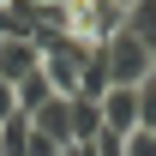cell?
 I'll return each mask as SVG.
<instances>
[{"mask_svg": "<svg viewBox=\"0 0 156 156\" xmlns=\"http://www.w3.org/2000/svg\"><path fill=\"white\" fill-rule=\"evenodd\" d=\"M126 30L144 36V42H156V0H138L132 12H126Z\"/></svg>", "mask_w": 156, "mask_h": 156, "instance_id": "8", "label": "cell"}, {"mask_svg": "<svg viewBox=\"0 0 156 156\" xmlns=\"http://www.w3.org/2000/svg\"><path fill=\"white\" fill-rule=\"evenodd\" d=\"M12 114H18V90L0 78V120H12Z\"/></svg>", "mask_w": 156, "mask_h": 156, "instance_id": "10", "label": "cell"}, {"mask_svg": "<svg viewBox=\"0 0 156 156\" xmlns=\"http://www.w3.org/2000/svg\"><path fill=\"white\" fill-rule=\"evenodd\" d=\"M96 114H102V132L108 138L138 132V90H108V96L96 102Z\"/></svg>", "mask_w": 156, "mask_h": 156, "instance_id": "5", "label": "cell"}, {"mask_svg": "<svg viewBox=\"0 0 156 156\" xmlns=\"http://www.w3.org/2000/svg\"><path fill=\"white\" fill-rule=\"evenodd\" d=\"M0 36L12 42H42V18L30 0H12V6H0Z\"/></svg>", "mask_w": 156, "mask_h": 156, "instance_id": "6", "label": "cell"}, {"mask_svg": "<svg viewBox=\"0 0 156 156\" xmlns=\"http://www.w3.org/2000/svg\"><path fill=\"white\" fill-rule=\"evenodd\" d=\"M102 66H108V90H138L150 78V42L132 30H114L102 42Z\"/></svg>", "mask_w": 156, "mask_h": 156, "instance_id": "1", "label": "cell"}, {"mask_svg": "<svg viewBox=\"0 0 156 156\" xmlns=\"http://www.w3.org/2000/svg\"><path fill=\"white\" fill-rule=\"evenodd\" d=\"M150 78H156V42H150Z\"/></svg>", "mask_w": 156, "mask_h": 156, "instance_id": "12", "label": "cell"}, {"mask_svg": "<svg viewBox=\"0 0 156 156\" xmlns=\"http://www.w3.org/2000/svg\"><path fill=\"white\" fill-rule=\"evenodd\" d=\"M0 6H12V0H0Z\"/></svg>", "mask_w": 156, "mask_h": 156, "instance_id": "13", "label": "cell"}, {"mask_svg": "<svg viewBox=\"0 0 156 156\" xmlns=\"http://www.w3.org/2000/svg\"><path fill=\"white\" fill-rule=\"evenodd\" d=\"M48 96H54V84H48L42 72H36V78H24V84H18V114H36Z\"/></svg>", "mask_w": 156, "mask_h": 156, "instance_id": "7", "label": "cell"}, {"mask_svg": "<svg viewBox=\"0 0 156 156\" xmlns=\"http://www.w3.org/2000/svg\"><path fill=\"white\" fill-rule=\"evenodd\" d=\"M24 120H30L54 150H72V108H66V96H48L36 114H24Z\"/></svg>", "mask_w": 156, "mask_h": 156, "instance_id": "4", "label": "cell"}, {"mask_svg": "<svg viewBox=\"0 0 156 156\" xmlns=\"http://www.w3.org/2000/svg\"><path fill=\"white\" fill-rule=\"evenodd\" d=\"M42 72V48L36 42H12V36H0V78L18 90L24 78H36Z\"/></svg>", "mask_w": 156, "mask_h": 156, "instance_id": "3", "label": "cell"}, {"mask_svg": "<svg viewBox=\"0 0 156 156\" xmlns=\"http://www.w3.org/2000/svg\"><path fill=\"white\" fill-rule=\"evenodd\" d=\"M42 78L54 84V96H78V84H84V66H90V48L72 36H42Z\"/></svg>", "mask_w": 156, "mask_h": 156, "instance_id": "2", "label": "cell"}, {"mask_svg": "<svg viewBox=\"0 0 156 156\" xmlns=\"http://www.w3.org/2000/svg\"><path fill=\"white\" fill-rule=\"evenodd\" d=\"M114 6H120V12H132V6H138V0H114Z\"/></svg>", "mask_w": 156, "mask_h": 156, "instance_id": "11", "label": "cell"}, {"mask_svg": "<svg viewBox=\"0 0 156 156\" xmlns=\"http://www.w3.org/2000/svg\"><path fill=\"white\" fill-rule=\"evenodd\" d=\"M120 156H156V132H144V126L126 132V138H120Z\"/></svg>", "mask_w": 156, "mask_h": 156, "instance_id": "9", "label": "cell"}]
</instances>
